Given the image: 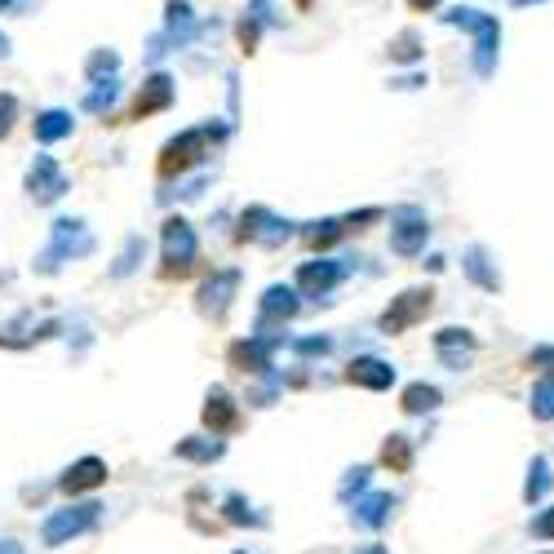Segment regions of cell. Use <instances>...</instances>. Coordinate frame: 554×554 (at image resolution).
Returning <instances> with one entry per match:
<instances>
[{"label":"cell","mask_w":554,"mask_h":554,"mask_svg":"<svg viewBox=\"0 0 554 554\" xmlns=\"http://www.w3.org/2000/svg\"><path fill=\"white\" fill-rule=\"evenodd\" d=\"M448 27H466L475 36V71L479 76H492L497 67V40H501V23L492 14H479V9H448L444 14Z\"/></svg>","instance_id":"1"},{"label":"cell","mask_w":554,"mask_h":554,"mask_svg":"<svg viewBox=\"0 0 554 554\" xmlns=\"http://www.w3.org/2000/svg\"><path fill=\"white\" fill-rule=\"evenodd\" d=\"M196 258H200V249H196V231H191V222L169 218L164 222V266H160V275L164 280H187V275L196 271Z\"/></svg>","instance_id":"2"},{"label":"cell","mask_w":554,"mask_h":554,"mask_svg":"<svg viewBox=\"0 0 554 554\" xmlns=\"http://www.w3.org/2000/svg\"><path fill=\"white\" fill-rule=\"evenodd\" d=\"M435 311V289H404L399 297H391V306L382 311V333L386 337H399V333H408L413 324H422L426 315Z\"/></svg>","instance_id":"3"},{"label":"cell","mask_w":554,"mask_h":554,"mask_svg":"<svg viewBox=\"0 0 554 554\" xmlns=\"http://www.w3.org/2000/svg\"><path fill=\"white\" fill-rule=\"evenodd\" d=\"M209 138H213V129H187V133H178V138L164 142V151L156 160L160 178H182L187 169H196V164L204 160V142Z\"/></svg>","instance_id":"4"},{"label":"cell","mask_w":554,"mask_h":554,"mask_svg":"<svg viewBox=\"0 0 554 554\" xmlns=\"http://www.w3.org/2000/svg\"><path fill=\"white\" fill-rule=\"evenodd\" d=\"M391 249L399 253V258H417V253L426 249V235H430V222H426V213L422 209H399V213H391Z\"/></svg>","instance_id":"5"},{"label":"cell","mask_w":554,"mask_h":554,"mask_svg":"<svg viewBox=\"0 0 554 554\" xmlns=\"http://www.w3.org/2000/svg\"><path fill=\"white\" fill-rule=\"evenodd\" d=\"M98 501H85V506H67L58 510L54 519L45 523V546H63L67 537H80V532H89L98 523Z\"/></svg>","instance_id":"6"},{"label":"cell","mask_w":554,"mask_h":554,"mask_svg":"<svg viewBox=\"0 0 554 554\" xmlns=\"http://www.w3.org/2000/svg\"><path fill=\"white\" fill-rule=\"evenodd\" d=\"M289 235H293L289 222H280L271 209H249L240 218V235H235V240H240V244L253 240V244H266V249H275V244H284Z\"/></svg>","instance_id":"7"},{"label":"cell","mask_w":554,"mask_h":554,"mask_svg":"<svg viewBox=\"0 0 554 554\" xmlns=\"http://www.w3.org/2000/svg\"><path fill=\"white\" fill-rule=\"evenodd\" d=\"M346 382L364 386V391H391L395 368L386 364V359H377V355H359V359H351V368H346Z\"/></svg>","instance_id":"8"},{"label":"cell","mask_w":554,"mask_h":554,"mask_svg":"<svg viewBox=\"0 0 554 554\" xmlns=\"http://www.w3.org/2000/svg\"><path fill=\"white\" fill-rule=\"evenodd\" d=\"M346 275V266L342 262H328V258H315V262H306L302 271H297V293H306V297H324V293H333V284Z\"/></svg>","instance_id":"9"},{"label":"cell","mask_w":554,"mask_h":554,"mask_svg":"<svg viewBox=\"0 0 554 554\" xmlns=\"http://www.w3.org/2000/svg\"><path fill=\"white\" fill-rule=\"evenodd\" d=\"M27 191H32V200L40 204H49V200H58L67 191V178H63V169H58L49 156H36L32 164V173H27Z\"/></svg>","instance_id":"10"},{"label":"cell","mask_w":554,"mask_h":554,"mask_svg":"<svg viewBox=\"0 0 554 554\" xmlns=\"http://www.w3.org/2000/svg\"><path fill=\"white\" fill-rule=\"evenodd\" d=\"M475 333H466V328H444V333H435V355L444 359L448 368H470V355H475Z\"/></svg>","instance_id":"11"},{"label":"cell","mask_w":554,"mask_h":554,"mask_svg":"<svg viewBox=\"0 0 554 554\" xmlns=\"http://www.w3.org/2000/svg\"><path fill=\"white\" fill-rule=\"evenodd\" d=\"M204 426L213 430V435H231L235 426H240V408H235V399L222 391V386H213L209 395H204Z\"/></svg>","instance_id":"12"},{"label":"cell","mask_w":554,"mask_h":554,"mask_svg":"<svg viewBox=\"0 0 554 554\" xmlns=\"http://www.w3.org/2000/svg\"><path fill=\"white\" fill-rule=\"evenodd\" d=\"M102 484H107V461H102V457H80L76 466H67V475L58 479V488H63L67 497L89 492V488H102Z\"/></svg>","instance_id":"13"},{"label":"cell","mask_w":554,"mask_h":554,"mask_svg":"<svg viewBox=\"0 0 554 554\" xmlns=\"http://www.w3.org/2000/svg\"><path fill=\"white\" fill-rule=\"evenodd\" d=\"M173 102V80L169 76H151L147 85L138 89V98H133V111L129 116L133 120H147V116H156V111H164Z\"/></svg>","instance_id":"14"},{"label":"cell","mask_w":554,"mask_h":554,"mask_svg":"<svg viewBox=\"0 0 554 554\" xmlns=\"http://www.w3.org/2000/svg\"><path fill=\"white\" fill-rule=\"evenodd\" d=\"M235 284H240V271H213V280H204V289H200V311L222 315L231 306Z\"/></svg>","instance_id":"15"},{"label":"cell","mask_w":554,"mask_h":554,"mask_svg":"<svg viewBox=\"0 0 554 554\" xmlns=\"http://www.w3.org/2000/svg\"><path fill=\"white\" fill-rule=\"evenodd\" d=\"M227 359H231V368H240V373H266V368H271V342H266V337L235 342Z\"/></svg>","instance_id":"16"},{"label":"cell","mask_w":554,"mask_h":554,"mask_svg":"<svg viewBox=\"0 0 554 554\" xmlns=\"http://www.w3.org/2000/svg\"><path fill=\"white\" fill-rule=\"evenodd\" d=\"M297 315V293L293 289H266V297H262V324H271V320H293Z\"/></svg>","instance_id":"17"},{"label":"cell","mask_w":554,"mask_h":554,"mask_svg":"<svg viewBox=\"0 0 554 554\" xmlns=\"http://www.w3.org/2000/svg\"><path fill=\"white\" fill-rule=\"evenodd\" d=\"M391 510H395V497L391 492H373V497H364L355 506V519L364 523V528H382L386 519H391Z\"/></svg>","instance_id":"18"},{"label":"cell","mask_w":554,"mask_h":554,"mask_svg":"<svg viewBox=\"0 0 554 554\" xmlns=\"http://www.w3.org/2000/svg\"><path fill=\"white\" fill-rule=\"evenodd\" d=\"M382 466L391 470V475H408V466H413V444H408V435H391L382 444Z\"/></svg>","instance_id":"19"},{"label":"cell","mask_w":554,"mask_h":554,"mask_svg":"<svg viewBox=\"0 0 554 554\" xmlns=\"http://www.w3.org/2000/svg\"><path fill=\"white\" fill-rule=\"evenodd\" d=\"M439 399H444V395H439L435 386H426V382H413L404 395H399V408L417 417V413H430V408H439Z\"/></svg>","instance_id":"20"},{"label":"cell","mask_w":554,"mask_h":554,"mask_svg":"<svg viewBox=\"0 0 554 554\" xmlns=\"http://www.w3.org/2000/svg\"><path fill=\"white\" fill-rule=\"evenodd\" d=\"M528 408H532V417H537V422H554V373L541 377V382L532 386Z\"/></svg>","instance_id":"21"},{"label":"cell","mask_w":554,"mask_h":554,"mask_svg":"<svg viewBox=\"0 0 554 554\" xmlns=\"http://www.w3.org/2000/svg\"><path fill=\"white\" fill-rule=\"evenodd\" d=\"M71 133V116L67 111H45V116H36V138L40 142H58Z\"/></svg>","instance_id":"22"},{"label":"cell","mask_w":554,"mask_h":554,"mask_svg":"<svg viewBox=\"0 0 554 554\" xmlns=\"http://www.w3.org/2000/svg\"><path fill=\"white\" fill-rule=\"evenodd\" d=\"M550 484H554L550 461L537 457V461H532V470H528V488H523V501H541V497L550 492Z\"/></svg>","instance_id":"23"},{"label":"cell","mask_w":554,"mask_h":554,"mask_svg":"<svg viewBox=\"0 0 554 554\" xmlns=\"http://www.w3.org/2000/svg\"><path fill=\"white\" fill-rule=\"evenodd\" d=\"M466 275L479 284V289H488V293L501 284L497 271H488V253H484V249H470V253H466Z\"/></svg>","instance_id":"24"},{"label":"cell","mask_w":554,"mask_h":554,"mask_svg":"<svg viewBox=\"0 0 554 554\" xmlns=\"http://www.w3.org/2000/svg\"><path fill=\"white\" fill-rule=\"evenodd\" d=\"M346 235V227L342 222H315V227H306V244H311V249H328V244H337Z\"/></svg>","instance_id":"25"},{"label":"cell","mask_w":554,"mask_h":554,"mask_svg":"<svg viewBox=\"0 0 554 554\" xmlns=\"http://www.w3.org/2000/svg\"><path fill=\"white\" fill-rule=\"evenodd\" d=\"M178 457H187V461H213V457H222V444H213V439H182Z\"/></svg>","instance_id":"26"},{"label":"cell","mask_w":554,"mask_h":554,"mask_svg":"<svg viewBox=\"0 0 554 554\" xmlns=\"http://www.w3.org/2000/svg\"><path fill=\"white\" fill-rule=\"evenodd\" d=\"M391 58H395V63H417V58H422V40H417L413 32L395 36L391 40Z\"/></svg>","instance_id":"27"},{"label":"cell","mask_w":554,"mask_h":554,"mask_svg":"<svg viewBox=\"0 0 554 554\" xmlns=\"http://www.w3.org/2000/svg\"><path fill=\"white\" fill-rule=\"evenodd\" d=\"M169 32H173V40L191 36V9L182 5V0H173V5H169Z\"/></svg>","instance_id":"28"},{"label":"cell","mask_w":554,"mask_h":554,"mask_svg":"<svg viewBox=\"0 0 554 554\" xmlns=\"http://www.w3.org/2000/svg\"><path fill=\"white\" fill-rule=\"evenodd\" d=\"M235 36H240V49H244V54H253V49H258V36H262V23H258V14L240 18V27H235Z\"/></svg>","instance_id":"29"},{"label":"cell","mask_w":554,"mask_h":554,"mask_svg":"<svg viewBox=\"0 0 554 554\" xmlns=\"http://www.w3.org/2000/svg\"><path fill=\"white\" fill-rule=\"evenodd\" d=\"M14 120H18V98L14 94H0V138H9Z\"/></svg>","instance_id":"30"},{"label":"cell","mask_w":554,"mask_h":554,"mask_svg":"<svg viewBox=\"0 0 554 554\" xmlns=\"http://www.w3.org/2000/svg\"><path fill=\"white\" fill-rule=\"evenodd\" d=\"M111 98H116V85H111V80H107V85H102V89H94V94L85 98V107H89V111H102V107H111Z\"/></svg>","instance_id":"31"},{"label":"cell","mask_w":554,"mask_h":554,"mask_svg":"<svg viewBox=\"0 0 554 554\" xmlns=\"http://www.w3.org/2000/svg\"><path fill=\"white\" fill-rule=\"evenodd\" d=\"M532 537H541V541H554V506L546 510V515H537V519H532Z\"/></svg>","instance_id":"32"},{"label":"cell","mask_w":554,"mask_h":554,"mask_svg":"<svg viewBox=\"0 0 554 554\" xmlns=\"http://www.w3.org/2000/svg\"><path fill=\"white\" fill-rule=\"evenodd\" d=\"M377 218H382V209H364V213H351L342 227H346V231H364L368 222H377Z\"/></svg>","instance_id":"33"},{"label":"cell","mask_w":554,"mask_h":554,"mask_svg":"<svg viewBox=\"0 0 554 554\" xmlns=\"http://www.w3.org/2000/svg\"><path fill=\"white\" fill-rule=\"evenodd\" d=\"M528 368H546V373H554V346H537V351L528 355Z\"/></svg>","instance_id":"34"},{"label":"cell","mask_w":554,"mask_h":554,"mask_svg":"<svg viewBox=\"0 0 554 554\" xmlns=\"http://www.w3.org/2000/svg\"><path fill=\"white\" fill-rule=\"evenodd\" d=\"M116 67H120L116 54H94V58H89V76H98V71H116Z\"/></svg>","instance_id":"35"},{"label":"cell","mask_w":554,"mask_h":554,"mask_svg":"<svg viewBox=\"0 0 554 554\" xmlns=\"http://www.w3.org/2000/svg\"><path fill=\"white\" fill-rule=\"evenodd\" d=\"M439 0H408V9H417V14H426V9H435Z\"/></svg>","instance_id":"36"},{"label":"cell","mask_w":554,"mask_h":554,"mask_svg":"<svg viewBox=\"0 0 554 554\" xmlns=\"http://www.w3.org/2000/svg\"><path fill=\"white\" fill-rule=\"evenodd\" d=\"M5 54H9V40H5V36H0V58H5Z\"/></svg>","instance_id":"37"},{"label":"cell","mask_w":554,"mask_h":554,"mask_svg":"<svg viewBox=\"0 0 554 554\" xmlns=\"http://www.w3.org/2000/svg\"><path fill=\"white\" fill-rule=\"evenodd\" d=\"M293 5H297V9H311V0H293Z\"/></svg>","instance_id":"38"},{"label":"cell","mask_w":554,"mask_h":554,"mask_svg":"<svg viewBox=\"0 0 554 554\" xmlns=\"http://www.w3.org/2000/svg\"><path fill=\"white\" fill-rule=\"evenodd\" d=\"M364 554H386V550H382V546H373V550H364Z\"/></svg>","instance_id":"39"},{"label":"cell","mask_w":554,"mask_h":554,"mask_svg":"<svg viewBox=\"0 0 554 554\" xmlns=\"http://www.w3.org/2000/svg\"><path fill=\"white\" fill-rule=\"evenodd\" d=\"M510 5H528V0H510Z\"/></svg>","instance_id":"40"}]
</instances>
